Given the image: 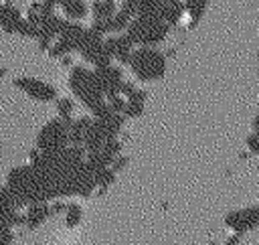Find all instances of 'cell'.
<instances>
[{
    "label": "cell",
    "mask_w": 259,
    "mask_h": 245,
    "mask_svg": "<svg viewBox=\"0 0 259 245\" xmlns=\"http://www.w3.org/2000/svg\"><path fill=\"white\" fill-rule=\"evenodd\" d=\"M127 65L140 81H156L166 73V55H162L154 47H138L136 51L132 49Z\"/></svg>",
    "instance_id": "cell-1"
},
{
    "label": "cell",
    "mask_w": 259,
    "mask_h": 245,
    "mask_svg": "<svg viewBox=\"0 0 259 245\" xmlns=\"http://www.w3.org/2000/svg\"><path fill=\"white\" fill-rule=\"evenodd\" d=\"M257 221H259V207H247V209L235 211V213H231L225 219L227 227L235 229L237 233H243L247 229H253L257 225Z\"/></svg>",
    "instance_id": "cell-2"
},
{
    "label": "cell",
    "mask_w": 259,
    "mask_h": 245,
    "mask_svg": "<svg viewBox=\"0 0 259 245\" xmlns=\"http://www.w3.org/2000/svg\"><path fill=\"white\" fill-rule=\"evenodd\" d=\"M16 85H18V87H24L32 97H38V99H42V101L55 99V95H57V91H55L51 85H45V83H40V81H36V79H18Z\"/></svg>",
    "instance_id": "cell-3"
},
{
    "label": "cell",
    "mask_w": 259,
    "mask_h": 245,
    "mask_svg": "<svg viewBox=\"0 0 259 245\" xmlns=\"http://www.w3.org/2000/svg\"><path fill=\"white\" fill-rule=\"evenodd\" d=\"M208 2H210V0H184V10H186L188 16H190L188 28H194V26L200 22V18H202V14H204Z\"/></svg>",
    "instance_id": "cell-4"
},
{
    "label": "cell",
    "mask_w": 259,
    "mask_h": 245,
    "mask_svg": "<svg viewBox=\"0 0 259 245\" xmlns=\"http://www.w3.org/2000/svg\"><path fill=\"white\" fill-rule=\"evenodd\" d=\"M49 215H51L49 207H47V205L36 202V205H32V207H30L28 215L24 217V221L28 223V227H36V225H40V223H42V221H45Z\"/></svg>",
    "instance_id": "cell-5"
},
{
    "label": "cell",
    "mask_w": 259,
    "mask_h": 245,
    "mask_svg": "<svg viewBox=\"0 0 259 245\" xmlns=\"http://www.w3.org/2000/svg\"><path fill=\"white\" fill-rule=\"evenodd\" d=\"M91 10H93V18H109L117 12L115 10V0H95Z\"/></svg>",
    "instance_id": "cell-6"
},
{
    "label": "cell",
    "mask_w": 259,
    "mask_h": 245,
    "mask_svg": "<svg viewBox=\"0 0 259 245\" xmlns=\"http://www.w3.org/2000/svg\"><path fill=\"white\" fill-rule=\"evenodd\" d=\"M63 10L69 18H83L87 14V6L83 0H67L63 4Z\"/></svg>",
    "instance_id": "cell-7"
},
{
    "label": "cell",
    "mask_w": 259,
    "mask_h": 245,
    "mask_svg": "<svg viewBox=\"0 0 259 245\" xmlns=\"http://www.w3.org/2000/svg\"><path fill=\"white\" fill-rule=\"evenodd\" d=\"M142 113H144V101H132V99L125 101L123 115H127V117H140Z\"/></svg>",
    "instance_id": "cell-8"
},
{
    "label": "cell",
    "mask_w": 259,
    "mask_h": 245,
    "mask_svg": "<svg viewBox=\"0 0 259 245\" xmlns=\"http://www.w3.org/2000/svg\"><path fill=\"white\" fill-rule=\"evenodd\" d=\"M79 221H81V207L79 205H71L67 209V225L69 227H75Z\"/></svg>",
    "instance_id": "cell-9"
},
{
    "label": "cell",
    "mask_w": 259,
    "mask_h": 245,
    "mask_svg": "<svg viewBox=\"0 0 259 245\" xmlns=\"http://www.w3.org/2000/svg\"><path fill=\"white\" fill-rule=\"evenodd\" d=\"M247 148H249L253 154H259V134H257V132L247 138Z\"/></svg>",
    "instance_id": "cell-10"
},
{
    "label": "cell",
    "mask_w": 259,
    "mask_h": 245,
    "mask_svg": "<svg viewBox=\"0 0 259 245\" xmlns=\"http://www.w3.org/2000/svg\"><path fill=\"white\" fill-rule=\"evenodd\" d=\"M146 97H148V93H146L144 89H134V91L127 95V99H132V101H146Z\"/></svg>",
    "instance_id": "cell-11"
},
{
    "label": "cell",
    "mask_w": 259,
    "mask_h": 245,
    "mask_svg": "<svg viewBox=\"0 0 259 245\" xmlns=\"http://www.w3.org/2000/svg\"><path fill=\"white\" fill-rule=\"evenodd\" d=\"M10 241H12V233L10 231L0 235V245H10Z\"/></svg>",
    "instance_id": "cell-12"
},
{
    "label": "cell",
    "mask_w": 259,
    "mask_h": 245,
    "mask_svg": "<svg viewBox=\"0 0 259 245\" xmlns=\"http://www.w3.org/2000/svg\"><path fill=\"white\" fill-rule=\"evenodd\" d=\"M227 245H239V233H237V235H235V237H231V239H229V243H227Z\"/></svg>",
    "instance_id": "cell-13"
},
{
    "label": "cell",
    "mask_w": 259,
    "mask_h": 245,
    "mask_svg": "<svg viewBox=\"0 0 259 245\" xmlns=\"http://www.w3.org/2000/svg\"><path fill=\"white\" fill-rule=\"evenodd\" d=\"M253 130L259 134V113H257V115H255V119H253Z\"/></svg>",
    "instance_id": "cell-14"
},
{
    "label": "cell",
    "mask_w": 259,
    "mask_h": 245,
    "mask_svg": "<svg viewBox=\"0 0 259 245\" xmlns=\"http://www.w3.org/2000/svg\"><path fill=\"white\" fill-rule=\"evenodd\" d=\"M55 2H59V4H65V2H67V0H55Z\"/></svg>",
    "instance_id": "cell-15"
}]
</instances>
